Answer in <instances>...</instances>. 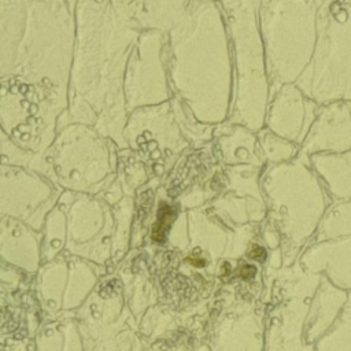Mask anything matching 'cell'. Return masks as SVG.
Segmentation results:
<instances>
[{"instance_id":"6da1fadb","label":"cell","mask_w":351,"mask_h":351,"mask_svg":"<svg viewBox=\"0 0 351 351\" xmlns=\"http://www.w3.org/2000/svg\"><path fill=\"white\" fill-rule=\"evenodd\" d=\"M176 210L166 204V203H162L160 207H159V213H158V219L152 228V240L156 241V243H163L165 239H166V232L169 230L170 225L173 223L174 218H176Z\"/></svg>"},{"instance_id":"7a4b0ae2","label":"cell","mask_w":351,"mask_h":351,"mask_svg":"<svg viewBox=\"0 0 351 351\" xmlns=\"http://www.w3.org/2000/svg\"><path fill=\"white\" fill-rule=\"evenodd\" d=\"M248 256L252 258V259H256V261H263L265 256H266V252L262 247L259 245H255L250 252H248Z\"/></svg>"},{"instance_id":"3957f363","label":"cell","mask_w":351,"mask_h":351,"mask_svg":"<svg viewBox=\"0 0 351 351\" xmlns=\"http://www.w3.org/2000/svg\"><path fill=\"white\" fill-rule=\"evenodd\" d=\"M254 273H255V267L251 266V265H244V266H241V269H240V274H241V277H244V278L252 277Z\"/></svg>"},{"instance_id":"277c9868","label":"cell","mask_w":351,"mask_h":351,"mask_svg":"<svg viewBox=\"0 0 351 351\" xmlns=\"http://www.w3.org/2000/svg\"><path fill=\"white\" fill-rule=\"evenodd\" d=\"M188 262H191L192 265H195V266H204V259H202V258H196L195 255H192V256H189L188 258Z\"/></svg>"}]
</instances>
